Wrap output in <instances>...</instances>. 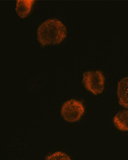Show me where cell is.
I'll return each instance as SVG.
<instances>
[{
  "mask_svg": "<svg viewBox=\"0 0 128 160\" xmlns=\"http://www.w3.org/2000/svg\"><path fill=\"white\" fill-rule=\"evenodd\" d=\"M105 78L101 71H89L83 73V83L85 88L94 94L102 93L105 89Z\"/></svg>",
  "mask_w": 128,
  "mask_h": 160,
  "instance_id": "obj_2",
  "label": "cell"
},
{
  "mask_svg": "<svg viewBox=\"0 0 128 160\" xmlns=\"http://www.w3.org/2000/svg\"><path fill=\"white\" fill-rule=\"evenodd\" d=\"M46 160H71L70 157L62 152H55L46 158Z\"/></svg>",
  "mask_w": 128,
  "mask_h": 160,
  "instance_id": "obj_7",
  "label": "cell"
},
{
  "mask_svg": "<svg viewBox=\"0 0 128 160\" xmlns=\"http://www.w3.org/2000/svg\"><path fill=\"white\" fill-rule=\"evenodd\" d=\"M66 36V27L61 20L57 18L45 20L37 29L38 41L42 46L61 43Z\"/></svg>",
  "mask_w": 128,
  "mask_h": 160,
  "instance_id": "obj_1",
  "label": "cell"
},
{
  "mask_svg": "<svg viewBox=\"0 0 128 160\" xmlns=\"http://www.w3.org/2000/svg\"><path fill=\"white\" fill-rule=\"evenodd\" d=\"M117 94L119 104L128 109V76L118 82Z\"/></svg>",
  "mask_w": 128,
  "mask_h": 160,
  "instance_id": "obj_4",
  "label": "cell"
},
{
  "mask_svg": "<svg viewBox=\"0 0 128 160\" xmlns=\"http://www.w3.org/2000/svg\"><path fill=\"white\" fill-rule=\"evenodd\" d=\"M113 122L120 131L128 132V110L118 112L114 117Z\"/></svg>",
  "mask_w": 128,
  "mask_h": 160,
  "instance_id": "obj_5",
  "label": "cell"
},
{
  "mask_svg": "<svg viewBox=\"0 0 128 160\" xmlns=\"http://www.w3.org/2000/svg\"><path fill=\"white\" fill-rule=\"evenodd\" d=\"M34 2L33 0H18L17 1L16 10L18 15L23 18L27 17V16L30 13Z\"/></svg>",
  "mask_w": 128,
  "mask_h": 160,
  "instance_id": "obj_6",
  "label": "cell"
},
{
  "mask_svg": "<svg viewBox=\"0 0 128 160\" xmlns=\"http://www.w3.org/2000/svg\"><path fill=\"white\" fill-rule=\"evenodd\" d=\"M84 112L85 108L83 103L74 99L65 102L61 108L62 117L69 122H77L81 119Z\"/></svg>",
  "mask_w": 128,
  "mask_h": 160,
  "instance_id": "obj_3",
  "label": "cell"
}]
</instances>
